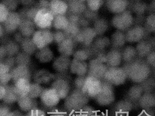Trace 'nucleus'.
Instances as JSON below:
<instances>
[{"label": "nucleus", "instance_id": "1", "mask_svg": "<svg viewBox=\"0 0 155 116\" xmlns=\"http://www.w3.org/2000/svg\"><path fill=\"white\" fill-rule=\"evenodd\" d=\"M111 24L117 30L125 32L134 24V17L133 13L127 9L115 14L111 19Z\"/></svg>", "mask_w": 155, "mask_h": 116}, {"label": "nucleus", "instance_id": "2", "mask_svg": "<svg viewBox=\"0 0 155 116\" xmlns=\"http://www.w3.org/2000/svg\"><path fill=\"white\" fill-rule=\"evenodd\" d=\"M54 16L49 8L39 9L34 22L38 30H49L52 26Z\"/></svg>", "mask_w": 155, "mask_h": 116}, {"label": "nucleus", "instance_id": "3", "mask_svg": "<svg viewBox=\"0 0 155 116\" xmlns=\"http://www.w3.org/2000/svg\"><path fill=\"white\" fill-rule=\"evenodd\" d=\"M126 42L130 43H137L150 34L143 25L135 24L125 32Z\"/></svg>", "mask_w": 155, "mask_h": 116}, {"label": "nucleus", "instance_id": "4", "mask_svg": "<svg viewBox=\"0 0 155 116\" xmlns=\"http://www.w3.org/2000/svg\"><path fill=\"white\" fill-rule=\"evenodd\" d=\"M32 39L38 50L48 46L54 41L53 32L49 30H38L35 31Z\"/></svg>", "mask_w": 155, "mask_h": 116}, {"label": "nucleus", "instance_id": "5", "mask_svg": "<svg viewBox=\"0 0 155 116\" xmlns=\"http://www.w3.org/2000/svg\"><path fill=\"white\" fill-rule=\"evenodd\" d=\"M97 35L93 27H87L81 28L74 40L84 47L90 46Z\"/></svg>", "mask_w": 155, "mask_h": 116}, {"label": "nucleus", "instance_id": "6", "mask_svg": "<svg viewBox=\"0 0 155 116\" xmlns=\"http://www.w3.org/2000/svg\"><path fill=\"white\" fill-rule=\"evenodd\" d=\"M137 55L141 57L147 56L155 50V38L149 35L137 43L135 46Z\"/></svg>", "mask_w": 155, "mask_h": 116}, {"label": "nucleus", "instance_id": "7", "mask_svg": "<svg viewBox=\"0 0 155 116\" xmlns=\"http://www.w3.org/2000/svg\"><path fill=\"white\" fill-rule=\"evenodd\" d=\"M21 21L18 12L10 11L5 21L2 24L5 32L8 34L15 32L18 29Z\"/></svg>", "mask_w": 155, "mask_h": 116}, {"label": "nucleus", "instance_id": "8", "mask_svg": "<svg viewBox=\"0 0 155 116\" xmlns=\"http://www.w3.org/2000/svg\"><path fill=\"white\" fill-rule=\"evenodd\" d=\"M148 4L141 0L129 1L127 10L130 11L134 17H143L147 12Z\"/></svg>", "mask_w": 155, "mask_h": 116}, {"label": "nucleus", "instance_id": "9", "mask_svg": "<svg viewBox=\"0 0 155 116\" xmlns=\"http://www.w3.org/2000/svg\"><path fill=\"white\" fill-rule=\"evenodd\" d=\"M110 45V39L102 35L96 37L90 47L93 54L97 55L100 52L105 51L106 49Z\"/></svg>", "mask_w": 155, "mask_h": 116}, {"label": "nucleus", "instance_id": "10", "mask_svg": "<svg viewBox=\"0 0 155 116\" xmlns=\"http://www.w3.org/2000/svg\"><path fill=\"white\" fill-rule=\"evenodd\" d=\"M77 42L74 40L66 38L58 44L57 49L61 55L69 57L73 55Z\"/></svg>", "mask_w": 155, "mask_h": 116}, {"label": "nucleus", "instance_id": "11", "mask_svg": "<svg viewBox=\"0 0 155 116\" xmlns=\"http://www.w3.org/2000/svg\"><path fill=\"white\" fill-rule=\"evenodd\" d=\"M129 3V1L126 0H109L105 2L108 10L115 14L127 10Z\"/></svg>", "mask_w": 155, "mask_h": 116}, {"label": "nucleus", "instance_id": "12", "mask_svg": "<svg viewBox=\"0 0 155 116\" xmlns=\"http://www.w3.org/2000/svg\"><path fill=\"white\" fill-rule=\"evenodd\" d=\"M68 6V14H82L87 7L85 0H68L66 1Z\"/></svg>", "mask_w": 155, "mask_h": 116}, {"label": "nucleus", "instance_id": "13", "mask_svg": "<svg viewBox=\"0 0 155 116\" xmlns=\"http://www.w3.org/2000/svg\"><path fill=\"white\" fill-rule=\"evenodd\" d=\"M35 27L34 21L27 19H21L18 29L24 37H30L35 31Z\"/></svg>", "mask_w": 155, "mask_h": 116}, {"label": "nucleus", "instance_id": "14", "mask_svg": "<svg viewBox=\"0 0 155 116\" xmlns=\"http://www.w3.org/2000/svg\"><path fill=\"white\" fill-rule=\"evenodd\" d=\"M110 39L112 48L121 49L126 42L125 32L116 30L111 34Z\"/></svg>", "mask_w": 155, "mask_h": 116}, {"label": "nucleus", "instance_id": "15", "mask_svg": "<svg viewBox=\"0 0 155 116\" xmlns=\"http://www.w3.org/2000/svg\"><path fill=\"white\" fill-rule=\"evenodd\" d=\"M50 1L49 9L54 17L58 15H65L67 13L68 6L66 1L52 0Z\"/></svg>", "mask_w": 155, "mask_h": 116}, {"label": "nucleus", "instance_id": "16", "mask_svg": "<svg viewBox=\"0 0 155 116\" xmlns=\"http://www.w3.org/2000/svg\"><path fill=\"white\" fill-rule=\"evenodd\" d=\"M106 62L110 67H117L122 59L121 49L111 48L107 53Z\"/></svg>", "mask_w": 155, "mask_h": 116}, {"label": "nucleus", "instance_id": "17", "mask_svg": "<svg viewBox=\"0 0 155 116\" xmlns=\"http://www.w3.org/2000/svg\"><path fill=\"white\" fill-rule=\"evenodd\" d=\"M71 61L69 57L60 55L54 60L53 68L58 72H63L70 68Z\"/></svg>", "mask_w": 155, "mask_h": 116}, {"label": "nucleus", "instance_id": "18", "mask_svg": "<svg viewBox=\"0 0 155 116\" xmlns=\"http://www.w3.org/2000/svg\"><path fill=\"white\" fill-rule=\"evenodd\" d=\"M41 97L44 104H57L58 101L59 96L56 91L53 88L46 89L42 92Z\"/></svg>", "mask_w": 155, "mask_h": 116}, {"label": "nucleus", "instance_id": "19", "mask_svg": "<svg viewBox=\"0 0 155 116\" xmlns=\"http://www.w3.org/2000/svg\"><path fill=\"white\" fill-rule=\"evenodd\" d=\"M35 54L36 58L43 63L50 62L53 57V53L48 46L37 51Z\"/></svg>", "mask_w": 155, "mask_h": 116}, {"label": "nucleus", "instance_id": "20", "mask_svg": "<svg viewBox=\"0 0 155 116\" xmlns=\"http://www.w3.org/2000/svg\"><path fill=\"white\" fill-rule=\"evenodd\" d=\"M21 51L30 55L35 53L37 48L32 38L24 37L19 44Z\"/></svg>", "mask_w": 155, "mask_h": 116}, {"label": "nucleus", "instance_id": "21", "mask_svg": "<svg viewBox=\"0 0 155 116\" xmlns=\"http://www.w3.org/2000/svg\"><path fill=\"white\" fill-rule=\"evenodd\" d=\"M108 27V21L104 18H98L94 22L93 28L98 36L103 35Z\"/></svg>", "mask_w": 155, "mask_h": 116}, {"label": "nucleus", "instance_id": "22", "mask_svg": "<svg viewBox=\"0 0 155 116\" xmlns=\"http://www.w3.org/2000/svg\"><path fill=\"white\" fill-rule=\"evenodd\" d=\"M69 23L68 18L65 15H58L54 17L52 26L57 30L63 31Z\"/></svg>", "mask_w": 155, "mask_h": 116}, {"label": "nucleus", "instance_id": "23", "mask_svg": "<svg viewBox=\"0 0 155 116\" xmlns=\"http://www.w3.org/2000/svg\"><path fill=\"white\" fill-rule=\"evenodd\" d=\"M4 45L6 50L7 56H14L20 52V45L14 40L10 39Z\"/></svg>", "mask_w": 155, "mask_h": 116}, {"label": "nucleus", "instance_id": "24", "mask_svg": "<svg viewBox=\"0 0 155 116\" xmlns=\"http://www.w3.org/2000/svg\"><path fill=\"white\" fill-rule=\"evenodd\" d=\"M93 54L89 46L75 50L73 56L74 59L79 61H85Z\"/></svg>", "mask_w": 155, "mask_h": 116}, {"label": "nucleus", "instance_id": "25", "mask_svg": "<svg viewBox=\"0 0 155 116\" xmlns=\"http://www.w3.org/2000/svg\"><path fill=\"white\" fill-rule=\"evenodd\" d=\"M121 54L122 58L127 61H130L137 55L135 47L130 45L124 46L121 49Z\"/></svg>", "mask_w": 155, "mask_h": 116}, {"label": "nucleus", "instance_id": "26", "mask_svg": "<svg viewBox=\"0 0 155 116\" xmlns=\"http://www.w3.org/2000/svg\"><path fill=\"white\" fill-rule=\"evenodd\" d=\"M143 25L149 33H155V14H148L145 16Z\"/></svg>", "mask_w": 155, "mask_h": 116}, {"label": "nucleus", "instance_id": "27", "mask_svg": "<svg viewBox=\"0 0 155 116\" xmlns=\"http://www.w3.org/2000/svg\"><path fill=\"white\" fill-rule=\"evenodd\" d=\"M81 29L77 24L69 22L68 26L63 31L66 38L74 40Z\"/></svg>", "mask_w": 155, "mask_h": 116}, {"label": "nucleus", "instance_id": "28", "mask_svg": "<svg viewBox=\"0 0 155 116\" xmlns=\"http://www.w3.org/2000/svg\"><path fill=\"white\" fill-rule=\"evenodd\" d=\"M17 65L27 66L31 61L30 56L22 51H20L15 57Z\"/></svg>", "mask_w": 155, "mask_h": 116}, {"label": "nucleus", "instance_id": "29", "mask_svg": "<svg viewBox=\"0 0 155 116\" xmlns=\"http://www.w3.org/2000/svg\"><path fill=\"white\" fill-rule=\"evenodd\" d=\"M104 3V0H90L86 1L87 7L94 11H97Z\"/></svg>", "mask_w": 155, "mask_h": 116}, {"label": "nucleus", "instance_id": "30", "mask_svg": "<svg viewBox=\"0 0 155 116\" xmlns=\"http://www.w3.org/2000/svg\"><path fill=\"white\" fill-rule=\"evenodd\" d=\"M0 3L3 4L9 12L15 11L19 3V1L15 0H2Z\"/></svg>", "mask_w": 155, "mask_h": 116}, {"label": "nucleus", "instance_id": "31", "mask_svg": "<svg viewBox=\"0 0 155 116\" xmlns=\"http://www.w3.org/2000/svg\"><path fill=\"white\" fill-rule=\"evenodd\" d=\"M39 9L35 5L31 6H28L26 13L25 19L34 21Z\"/></svg>", "mask_w": 155, "mask_h": 116}, {"label": "nucleus", "instance_id": "32", "mask_svg": "<svg viewBox=\"0 0 155 116\" xmlns=\"http://www.w3.org/2000/svg\"><path fill=\"white\" fill-rule=\"evenodd\" d=\"M82 14L90 21H94L98 18L97 11H93L87 7Z\"/></svg>", "mask_w": 155, "mask_h": 116}, {"label": "nucleus", "instance_id": "33", "mask_svg": "<svg viewBox=\"0 0 155 116\" xmlns=\"http://www.w3.org/2000/svg\"><path fill=\"white\" fill-rule=\"evenodd\" d=\"M54 42L57 44L64 40L66 37L63 31L57 30L53 32Z\"/></svg>", "mask_w": 155, "mask_h": 116}, {"label": "nucleus", "instance_id": "34", "mask_svg": "<svg viewBox=\"0 0 155 116\" xmlns=\"http://www.w3.org/2000/svg\"><path fill=\"white\" fill-rule=\"evenodd\" d=\"M9 11L2 3H0V22L3 23L7 18Z\"/></svg>", "mask_w": 155, "mask_h": 116}, {"label": "nucleus", "instance_id": "35", "mask_svg": "<svg viewBox=\"0 0 155 116\" xmlns=\"http://www.w3.org/2000/svg\"><path fill=\"white\" fill-rule=\"evenodd\" d=\"M8 66L10 69H12L15 63V57L13 56H7L3 60L0 61Z\"/></svg>", "mask_w": 155, "mask_h": 116}, {"label": "nucleus", "instance_id": "36", "mask_svg": "<svg viewBox=\"0 0 155 116\" xmlns=\"http://www.w3.org/2000/svg\"><path fill=\"white\" fill-rule=\"evenodd\" d=\"M50 5V1L44 0L36 2L34 5L40 9L42 8H49Z\"/></svg>", "mask_w": 155, "mask_h": 116}, {"label": "nucleus", "instance_id": "37", "mask_svg": "<svg viewBox=\"0 0 155 116\" xmlns=\"http://www.w3.org/2000/svg\"><path fill=\"white\" fill-rule=\"evenodd\" d=\"M11 74L8 73L0 75L1 82L4 85L8 82L11 78Z\"/></svg>", "mask_w": 155, "mask_h": 116}, {"label": "nucleus", "instance_id": "38", "mask_svg": "<svg viewBox=\"0 0 155 116\" xmlns=\"http://www.w3.org/2000/svg\"><path fill=\"white\" fill-rule=\"evenodd\" d=\"M13 37V40L19 44L24 37L19 31L14 33Z\"/></svg>", "mask_w": 155, "mask_h": 116}, {"label": "nucleus", "instance_id": "39", "mask_svg": "<svg viewBox=\"0 0 155 116\" xmlns=\"http://www.w3.org/2000/svg\"><path fill=\"white\" fill-rule=\"evenodd\" d=\"M147 14H155V1H152L148 4Z\"/></svg>", "mask_w": 155, "mask_h": 116}, {"label": "nucleus", "instance_id": "40", "mask_svg": "<svg viewBox=\"0 0 155 116\" xmlns=\"http://www.w3.org/2000/svg\"><path fill=\"white\" fill-rule=\"evenodd\" d=\"M10 69L7 65L0 62V75L8 73Z\"/></svg>", "mask_w": 155, "mask_h": 116}, {"label": "nucleus", "instance_id": "41", "mask_svg": "<svg viewBox=\"0 0 155 116\" xmlns=\"http://www.w3.org/2000/svg\"><path fill=\"white\" fill-rule=\"evenodd\" d=\"M147 57V60L149 63L155 66V50L150 53Z\"/></svg>", "mask_w": 155, "mask_h": 116}, {"label": "nucleus", "instance_id": "42", "mask_svg": "<svg viewBox=\"0 0 155 116\" xmlns=\"http://www.w3.org/2000/svg\"><path fill=\"white\" fill-rule=\"evenodd\" d=\"M7 56V52L5 45L1 44L0 46V61L3 60Z\"/></svg>", "mask_w": 155, "mask_h": 116}, {"label": "nucleus", "instance_id": "43", "mask_svg": "<svg viewBox=\"0 0 155 116\" xmlns=\"http://www.w3.org/2000/svg\"><path fill=\"white\" fill-rule=\"evenodd\" d=\"M19 3L23 6H31L34 5L36 2L35 0H19Z\"/></svg>", "mask_w": 155, "mask_h": 116}, {"label": "nucleus", "instance_id": "44", "mask_svg": "<svg viewBox=\"0 0 155 116\" xmlns=\"http://www.w3.org/2000/svg\"><path fill=\"white\" fill-rule=\"evenodd\" d=\"M6 34L2 24H1L0 25V38L3 37Z\"/></svg>", "mask_w": 155, "mask_h": 116}, {"label": "nucleus", "instance_id": "45", "mask_svg": "<svg viewBox=\"0 0 155 116\" xmlns=\"http://www.w3.org/2000/svg\"><path fill=\"white\" fill-rule=\"evenodd\" d=\"M144 111V110H143L141 112V113L140 114L138 115L137 116H140L141 114L143 113V112L144 111Z\"/></svg>", "mask_w": 155, "mask_h": 116}, {"label": "nucleus", "instance_id": "46", "mask_svg": "<svg viewBox=\"0 0 155 116\" xmlns=\"http://www.w3.org/2000/svg\"><path fill=\"white\" fill-rule=\"evenodd\" d=\"M144 111V112L145 113V114L148 116H150V115H149L148 114H147L146 112L145 111V110Z\"/></svg>", "mask_w": 155, "mask_h": 116}, {"label": "nucleus", "instance_id": "47", "mask_svg": "<svg viewBox=\"0 0 155 116\" xmlns=\"http://www.w3.org/2000/svg\"><path fill=\"white\" fill-rule=\"evenodd\" d=\"M154 37V38H155V36Z\"/></svg>", "mask_w": 155, "mask_h": 116}]
</instances>
